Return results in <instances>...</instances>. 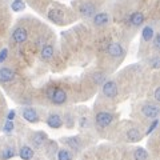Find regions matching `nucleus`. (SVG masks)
Wrapping results in <instances>:
<instances>
[{
	"instance_id": "obj_20",
	"label": "nucleus",
	"mask_w": 160,
	"mask_h": 160,
	"mask_svg": "<svg viewBox=\"0 0 160 160\" xmlns=\"http://www.w3.org/2000/svg\"><path fill=\"white\" fill-rule=\"evenodd\" d=\"M24 7H26V4H24L23 0H15V2L11 4V8L13 9L15 12H19V11H23Z\"/></svg>"
},
{
	"instance_id": "obj_32",
	"label": "nucleus",
	"mask_w": 160,
	"mask_h": 160,
	"mask_svg": "<svg viewBox=\"0 0 160 160\" xmlns=\"http://www.w3.org/2000/svg\"><path fill=\"white\" fill-rule=\"evenodd\" d=\"M53 92H55V88H53V87H49V88L47 89V96L51 99V98H52V95H53Z\"/></svg>"
},
{
	"instance_id": "obj_5",
	"label": "nucleus",
	"mask_w": 160,
	"mask_h": 160,
	"mask_svg": "<svg viewBox=\"0 0 160 160\" xmlns=\"http://www.w3.org/2000/svg\"><path fill=\"white\" fill-rule=\"evenodd\" d=\"M51 100L55 104H58V106H60V104H64V103H66V100H67V93L64 92L63 89H60V88H55V92L52 95Z\"/></svg>"
},
{
	"instance_id": "obj_28",
	"label": "nucleus",
	"mask_w": 160,
	"mask_h": 160,
	"mask_svg": "<svg viewBox=\"0 0 160 160\" xmlns=\"http://www.w3.org/2000/svg\"><path fill=\"white\" fill-rule=\"evenodd\" d=\"M158 124H159V122H158V120H156V119H153V123H152V126H151V127H149V128L147 129V132H146V133H147V135H149V133H152V132H153V129H155V128H156V127H158Z\"/></svg>"
},
{
	"instance_id": "obj_13",
	"label": "nucleus",
	"mask_w": 160,
	"mask_h": 160,
	"mask_svg": "<svg viewBox=\"0 0 160 160\" xmlns=\"http://www.w3.org/2000/svg\"><path fill=\"white\" fill-rule=\"evenodd\" d=\"M127 139L129 140L131 143H135V142H139L142 139V133L138 128H131L129 131L127 132Z\"/></svg>"
},
{
	"instance_id": "obj_19",
	"label": "nucleus",
	"mask_w": 160,
	"mask_h": 160,
	"mask_svg": "<svg viewBox=\"0 0 160 160\" xmlns=\"http://www.w3.org/2000/svg\"><path fill=\"white\" fill-rule=\"evenodd\" d=\"M46 138H47V135H46V133H43V132H38V133H35V135H33L32 140H33L35 146H36V147H40V146H42V144L44 143V140H46Z\"/></svg>"
},
{
	"instance_id": "obj_15",
	"label": "nucleus",
	"mask_w": 160,
	"mask_h": 160,
	"mask_svg": "<svg viewBox=\"0 0 160 160\" xmlns=\"http://www.w3.org/2000/svg\"><path fill=\"white\" fill-rule=\"evenodd\" d=\"M129 22H131L133 26H140L144 22V15L142 12H133L129 18Z\"/></svg>"
},
{
	"instance_id": "obj_3",
	"label": "nucleus",
	"mask_w": 160,
	"mask_h": 160,
	"mask_svg": "<svg viewBox=\"0 0 160 160\" xmlns=\"http://www.w3.org/2000/svg\"><path fill=\"white\" fill-rule=\"evenodd\" d=\"M142 112L148 119H156L159 115V107L153 106V104H147V106H144L142 108Z\"/></svg>"
},
{
	"instance_id": "obj_27",
	"label": "nucleus",
	"mask_w": 160,
	"mask_h": 160,
	"mask_svg": "<svg viewBox=\"0 0 160 160\" xmlns=\"http://www.w3.org/2000/svg\"><path fill=\"white\" fill-rule=\"evenodd\" d=\"M7 55H8V49L7 48H3L2 52H0V63H3L4 60L7 59Z\"/></svg>"
},
{
	"instance_id": "obj_18",
	"label": "nucleus",
	"mask_w": 160,
	"mask_h": 160,
	"mask_svg": "<svg viewBox=\"0 0 160 160\" xmlns=\"http://www.w3.org/2000/svg\"><path fill=\"white\" fill-rule=\"evenodd\" d=\"M133 159L135 160H147L148 159V153H147L146 149L138 148V149H135V152H133Z\"/></svg>"
},
{
	"instance_id": "obj_9",
	"label": "nucleus",
	"mask_w": 160,
	"mask_h": 160,
	"mask_svg": "<svg viewBox=\"0 0 160 160\" xmlns=\"http://www.w3.org/2000/svg\"><path fill=\"white\" fill-rule=\"evenodd\" d=\"M108 22H109V16L106 12H99L93 16V23L96 26H106Z\"/></svg>"
},
{
	"instance_id": "obj_12",
	"label": "nucleus",
	"mask_w": 160,
	"mask_h": 160,
	"mask_svg": "<svg viewBox=\"0 0 160 160\" xmlns=\"http://www.w3.org/2000/svg\"><path fill=\"white\" fill-rule=\"evenodd\" d=\"M48 19L53 23L60 24L63 22V12L59 11V9H51V11L48 12Z\"/></svg>"
},
{
	"instance_id": "obj_1",
	"label": "nucleus",
	"mask_w": 160,
	"mask_h": 160,
	"mask_svg": "<svg viewBox=\"0 0 160 160\" xmlns=\"http://www.w3.org/2000/svg\"><path fill=\"white\" fill-rule=\"evenodd\" d=\"M103 93L107 98H115L118 95V86L115 82L103 83Z\"/></svg>"
},
{
	"instance_id": "obj_25",
	"label": "nucleus",
	"mask_w": 160,
	"mask_h": 160,
	"mask_svg": "<svg viewBox=\"0 0 160 160\" xmlns=\"http://www.w3.org/2000/svg\"><path fill=\"white\" fill-rule=\"evenodd\" d=\"M12 129H13V123H12V120H8V122L4 124V132H12Z\"/></svg>"
},
{
	"instance_id": "obj_11",
	"label": "nucleus",
	"mask_w": 160,
	"mask_h": 160,
	"mask_svg": "<svg viewBox=\"0 0 160 160\" xmlns=\"http://www.w3.org/2000/svg\"><path fill=\"white\" fill-rule=\"evenodd\" d=\"M47 124L51 128H60L63 126V120H62V118L59 116V115H51V116L48 118V120H47Z\"/></svg>"
},
{
	"instance_id": "obj_16",
	"label": "nucleus",
	"mask_w": 160,
	"mask_h": 160,
	"mask_svg": "<svg viewBox=\"0 0 160 160\" xmlns=\"http://www.w3.org/2000/svg\"><path fill=\"white\" fill-rule=\"evenodd\" d=\"M153 35H155V32H153V28L152 27H149V26L144 27L143 32H142V36H143L144 42H151L152 38H153Z\"/></svg>"
},
{
	"instance_id": "obj_22",
	"label": "nucleus",
	"mask_w": 160,
	"mask_h": 160,
	"mask_svg": "<svg viewBox=\"0 0 160 160\" xmlns=\"http://www.w3.org/2000/svg\"><path fill=\"white\" fill-rule=\"evenodd\" d=\"M67 144L68 146H71L72 148H75V149L80 148V142H79L78 138H68L67 139Z\"/></svg>"
},
{
	"instance_id": "obj_29",
	"label": "nucleus",
	"mask_w": 160,
	"mask_h": 160,
	"mask_svg": "<svg viewBox=\"0 0 160 160\" xmlns=\"http://www.w3.org/2000/svg\"><path fill=\"white\" fill-rule=\"evenodd\" d=\"M151 64H152V67H153V68H156V69H158V68L160 67V60H159V58H158V56H155V58L151 60Z\"/></svg>"
},
{
	"instance_id": "obj_21",
	"label": "nucleus",
	"mask_w": 160,
	"mask_h": 160,
	"mask_svg": "<svg viewBox=\"0 0 160 160\" xmlns=\"http://www.w3.org/2000/svg\"><path fill=\"white\" fill-rule=\"evenodd\" d=\"M58 160H71V153L67 149H60L58 153Z\"/></svg>"
},
{
	"instance_id": "obj_17",
	"label": "nucleus",
	"mask_w": 160,
	"mask_h": 160,
	"mask_svg": "<svg viewBox=\"0 0 160 160\" xmlns=\"http://www.w3.org/2000/svg\"><path fill=\"white\" fill-rule=\"evenodd\" d=\"M42 59L43 60H49V59H52L53 56V47L52 46H46V47H43L42 49Z\"/></svg>"
},
{
	"instance_id": "obj_7",
	"label": "nucleus",
	"mask_w": 160,
	"mask_h": 160,
	"mask_svg": "<svg viewBox=\"0 0 160 160\" xmlns=\"http://www.w3.org/2000/svg\"><path fill=\"white\" fill-rule=\"evenodd\" d=\"M15 79V72L9 68H0V82L8 83Z\"/></svg>"
},
{
	"instance_id": "obj_26",
	"label": "nucleus",
	"mask_w": 160,
	"mask_h": 160,
	"mask_svg": "<svg viewBox=\"0 0 160 160\" xmlns=\"http://www.w3.org/2000/svg\"><path fill=\"white\" fill-rule=\"evenodd\" d=\"M152 39H153V47L156 49H159V47H160V36H159V33H155Z\"/></svg>"
},
{
	"instance_id": "obj_2",
	"label": "nucleus",
	"mask_w": 160,
	"mask_h": 160,
	"mask_svg": "<svg viewBox=\"0 0 160 160\" xmlns=\"http://www.w3.org/2000/svg\"><path fill=\"white\" fill-rule=\"evenodd\" d=\"M113 116L109 112H99L96 115V123L99 124L100 127H107L111 124Z\"/></svg>"
},
{
	"instance_id": "obj_10",
	"label": "nucleus",
	"mask_w": 160,
	"mask_h": 160,
	"mask_svg": "<svg viewBox=\"0 0 160 160\" xmlns=\"http://www.w3.org/2000/svg\"><path fill=\"white\" fill-rule=\"evenodd\" d=\"M80 13H82L83 16H86V18L92 16V15L95 13L93 4H91V3H83L82 6H80Z\"/></svg>"
},
{
	"instance_id": "obj_4",
	"label": "nucleus",
	"mask_w": 160,
	"mask_h": 160,
	"mask_svg": "<svg viewBox=\"0 0 160 160\" xmlns=\"http://www.w3.org/2000/svg\"><path fill=\"white\" fill-rule=\"evenodd\" d=\"M27 38H28V32H27V29L23 28V27L16 28V29L13 31V33H12V39H13L16 43H19V44H22V43L26 42Z\"/></svg>"
},
{
	"instance_id": "obj_8",
	"label": "nucleus",
	"mask_w": 160,
	"mask_h": 160,
	"mask_svg": "<svg viewBox=\"0 0 160 160\" xmlns=\"http://www.w3.org/2000/svg\"><path fill=\"white\" fill-rule=\"evenodd\" d=\"M23 118L29 123H36L39 120L38 113H36V111H35L33 108H26L24 109L23 111Z\"/></svg>"
},
{
	"instance_id": "obj_23",
	"label": "nucleus",
	"mask_w": 160,
	"mask_h": 160,
	"mask_svg": "<svg viewBox=\"0 0 160 160\" xmlns=\"http://www.w3.org/2000/svg\"><path fill=\"white\" fill-rule=\"evenodd\" d=\"M13 155H15V151H13L12 148H4L3 152H2V158L4 160H7L9 158H13Z\"/></svg>"
},
{
	"instance_id": "obj_6",
	"label": "nucleus",
	"mask_w": 160,
	"mask_h": 160,
	"mask_svg": "<svg viewBox=\"0 0 160 160\" xmlns=\"http://www.w3.org/2000/svg\"><path fill=\"white\" fill-rule=\"evenodd\" d=\"M107 52L109 53V56H112V58H120L124 53V49L119 43H111L107 48Z\"/></svg>"
},
{
	"instance_id": "obj_24",
	"label": "nucleus",
	"mask_w": 160,
	"mask_h": 160,
	"mask_svg": "<svg viewBox=\"0 0 160 160\" xmlns=\"http://www.w3.org/2000/svg\"><path fill=\"white\" fill-rule=\"evenodd\" d=\"M104 79H106V78H104V73H95L93 75V80H95V83H96V84H103L104 83Z\"/></svg>"
},
{
	"instance_id": "obj_14",
	"label": "nucleus",
	"mask_w": 160,
	"mask_h": 160,
	"mask_svg": "<svg viewBox=\"0 0 160 160\" xmlns=\"http://www.w3.org/2000/svg\"><path fill=\"white\" fill-rule=\"evenodd\" d=\"M33 156V149L28 146H24L20 148V158L23 160H31Z\"/></svg>"
},
{
	"instance_id": "obj_30",
	"label": "nucleus",
	"mask_w": 160,
	"mask_h": 160,
	"mask_svg": "<svg viewBox=\"0 0 160 160\" xmlns=\"http://www.w3.org/2000/svg\"><path fill=\"white\" fill-rule=\"evenodd\" d=\"M155 100H156V102H160V88L159 87L155 89Z\"/></svg>"
},
{
	"instance_id": "obj_31",
	"label": "nucleus",
	"mask_w": 160,
	"mask_h": 160,
	"mask_svg": "<svg viewBox=\"0 0 160 160\" xmlns=\"http://www.w3.org/2000/svg\"><path fill=\"white\" fill-rule=\"evenodd\" d=\"M15 115H16V112H15L13 109H12V111H9V112H8L7 119H8V120H13V119H15Z\"/></svg>"
}]
</instances>
